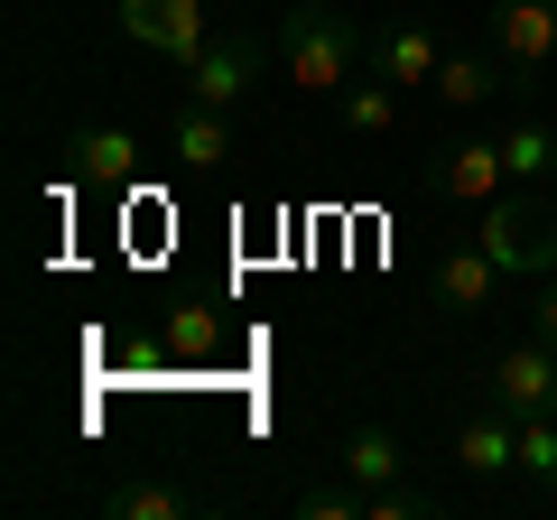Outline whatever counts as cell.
<instances>
[{
  "mask_svg": "<svg viewBox=\"0 0 557 520\" xmlns=\"http://www.w3.org/2000/svg\"><path fill=\"white\" fill-rule=\"evenodd\" d=\"M483 47L502 57L511 102H539L557 75V0H493L483 10Z\"/></svg>",
  "mask_w": 557,
  "mask_h": 520,
  "instance_id": "7a4b0ae2",
  "label": "cell"
},
{
  "mask_svg": "<svg viewBox=\"0 0 557 520\" xmlns=\"http://www.w3.org/2000/svg\"><path fill=\"white\" fill-rule=\"evenodd\" d=\"M168 149H177V168H196V177H214L223 159H233V112L205 94L177 102V121H168Z\"/></svg>",
  "mask_w": 557,
  "mask_h": 520,
  "instance_id": "7c38bea8",
  "label": "cell"
},
{
  "mask_svg": "<svg viewBox=\"0 0 557 520\" xmlns=\"http://www.w3.org/2000/svg\"><path fill=\"white\" fill-rule=\"evenodd\" d=\"M474 242L511 270V280H548V270H557V205H548V196H511V186H502V196L474 214Z\"/></svg>",
  "mask_w": 557,
  "mask_h": 520,
  "instance_id": "3957f363",
  "label": "cell"
},
{
  "mask_svg": "<svg viewBox=\"0 0 557 520\" xmlns=\"http://www.w3.org/2000/svg\"><path fill=\"white\" fill-rule=\"evenodd\" d=\"M437 65H446V47H437V28H428V20H381L372 28V75H391L399 94H428Z\"/></svg>",
  "mask_w": 557,
  "mask_h": 520,
  "instance_id": "8fae6325",
  "label": "cell"
},
{
  "mask_svg": "<svg viewBox=\"0 0 557 520\" xmlns=\"http://www.w3.org/2000/svg\"><path fill=\"white\" fill-rule=\"evenodd\" d=\"M502 159H511V177H548V168H557V121L548 112L502 121Z\"/></svg>",
  "mask_w": 557,
  "mask_h": 520,
  "instance_id": "e0dca14e",
  "label": "cell"
},
{
  "mask_svg": "<svg viewBox=\"0 0 557 520\" xmlns=\"http://www.w3.org/2000/svg\"><path fill=\"white\" fill-rule=\"evenodd\" d=\"M530 335H548V344H557V270L539 280V298H530Z\"/></svg>",
  "mask_w": 557,
  "mask_h": 520,
  "instance_id": "ffe728a7",
  "label": "cell"
},
{
  "mask_svg": "<svg viewBox=\"0 0 557 520\" xmlns=\"http://www.w3.org/2000/svg\"><path fill=\"white\" fill-rule=\"evenodd\" d=\"M428 94H437L446 112H483V102H502L511 84H502V57H493V47H446V65H437Z\"/></svg>",
  "mask_w": 557,
  "mask_h": 520,
  "instance_id": "4fadbf2b",
  "label": "cell"
},
{
  "mask_svg": "<svg viewBox=\"0 0 557 520\" xmlns=\"http://www.w3.org/2000/svg\"><path fill=\"white\" fill-rule=\"evenodd\" d=\"M270 65H278V47L270 38H251V28H214V47H205L196 65H186V94H205V102H251L260 84H270Z\"/></svg>",
  "mask_w": 557,
  "mask_h": 520,
  "instance_id": "277c9868",
  "label": "cell"
},
{
  "mask_svg": "<svg viewBox=\"0 0 557 520\" xmlns=\"http://www.w3.org/2000/svg\"><path fill=\"white\" fill-rule=\"evenodd\" d=\"M483 400H502L511 419H539V409H557V344H548V335L511 344V354L483 372Z\"/></svg>",
  "mask_w": 557,
  "mask_h": 520,
  "instance_id": "ba28073f",
  "label": "cell"
},
{
  "mask_svg": "<svg viewBox=\"0 0 557 520\" xmlns=\"http://www.w3.org/2000/svg\"><path fill=\"white\" fill-rule=\"evenodd\" d=\"M121 38L159 47V57L196 65L205 47H214V28H205V0H121Z\"/></svg>",
  "mask_w": 557,
  "mask_h": 520,
  "instance_id": "9c48e42d",
  "label": "cell"
},
{
  "mask_svg": "<svg viewBox=\"0 0 557 520\" xmlns=\"http://www.w3.org/2000/svg\"><path fill=\"white\" fill-rule=\"evenodd\" d=\"M65 177L75 186H102V196H121V186L139 177V131H121V121H84V131H65Z\"/></svg>",
  "mask_w": 557,
  "mask_h": 520,
  "instance_id": "52a82bcc",
  "label": "cell"
},
{
  "mask_svg": "<svg viewBox=\"0 0 557 520\" xmlns=\"http://www.w3.org/2000/svg\"><path fill=\"white\" fill-rule=\"evenodd\" d=\"M502 186H511L502 140H456V149H437V168H428V196H446V205H493Z\"/></svg>",
  "mask_w": 557,
  "mask_h": 520,
  "instance_id": "30bf717a",
  "label": "cell"
},
{
  "mask_svg": "<svg viewBox=\"0 0 557 520\" xmlns=\"http://www.w3.org/2000/svg\"><path fill=\"white\" fill-rule=\"evenodd\" d=\"M159 344H168V354H186V362H205V354H223V317H214V307H168Z\"/></svg>",
  "mask_w": 557,
  "mask_h": 520,
  "instance_id": "ac0fdd59",
  "label": "cell"
},
{
  "mask_svg": "<svg viewBox=\"0 0 557 520\" xmlns=\"http://www.w3.org/2000/svg\"><path fill=\"white\" fill-rule=\"evenodd\" d=\"M446 456H456L474 483H502V474H520V419H511L502 400L465 409V419L446 428Z\"/></svg>",
  "mask_w": 557,
  "mask_h": 520,
  "instance_id": "8992f818",
  "label": "cell"
},
{
  "mask_svg": "<svg viewBox=\"0 0 557 520\" xmlns=\"http://www.w3.org/2000/svg\"><path fill=\"white\" fill-rule=\"evenodd\" d=\"M502 280H511V270H502V260L483 251L474 233H465V242H446V251L428 260V307H446V317H474V307L502 298Z\"/></svg>",
  "mask_w": 557,
  "mask_h": 520,
  "instance_id": "5b68a950",
  "label": "cell"
},
{
  "mask_svg": "<svg viewBox=\"0 0 557 520\" xmlns=\"http://www.w3.org/2000/svg\"><path fill=\"white\" fill-rule=\"evenodd\" d=\"M362 65H372V28H354V10H335V0H298V10H278V75L298 84V94L335 102Z\"/></svg>",
  "mask_w": 557,
  "mask_h": 520,
  "instance_id": "6da1fadb",
  "label": "cell"
},
{
  "mask_svg": "<svg viewBox=\"0 0 557 520\" xmlns=\"http://www.w3.org/2000/svg\"><path fill=\"white\" fill-rule=\"evenodd\" d=\"M335 465H344V474L362 483V493H381V483H399V474H409V446H399L391 428H354Z\"/></svg>",
  "mask_w": 557,
  "mask_h": 520,
  "instance_id": "2e32d148",
  "label": "cell"
},
{
  "mask_svg": "<svg viewBox=\"0 0 557 520\" xmlns=\"http://www.w3.org/2000/svg\"><path fill=\"white\" fill-rule=\"evenodd\" d=\"M102 511H112V520H196V511H205V493L131 474V483H112V493H102Z\"/></svg>",
  "mask_w": 557,
  "mask_h": 520,
  "instance_id": "9a60e30c",
  "label": "cell"
},
{
  "mask_svg": "<svg viewBox=\"0 0 557 520\" xmlns=\"http://www.w3.org/2000/svg\"><path fill=\"white\" fill-rule=\"evenodd\" d=\"M428 511H437V502H428V483H409V474L372 493V520H428Z\"/></svg>",
  "mask_w": 557,
  "mask_h": 520,
  "instance_id": "d6986e66",
  "label": "cell"
},
{
  "mask_svg": "<svg viewBox=\"0 0 557 520\" xmlns=\"http://www.w3.org/2000/svg\"><path fill=\"white\" fill-rule=\"evenodd\" d=\"M335 112H344L354 140H399V84H391V75H354V84L335 94Z\"/></svg>",
  "mask_w": 557,
  "mask_h": 520,
  "instance_id": "5bb4252c",
  "label": "cell"
}]
</instances>
